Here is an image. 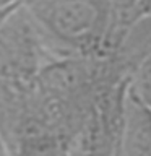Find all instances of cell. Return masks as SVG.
<instances>
[{"instance_id":"obj_1","label":"cell","mask_w":151,"mask_h":156,"mask_svg":"<svg viewBox=\"0 0 151 156\" xmlns=\"http://www.w3.org/2000/svg\"><path fill=\"white\" fill-rule=\"evenodd\" d=\"M47 51L68 55H106L112 37L111 0H26L23 3Z\"/></svg>"},{"instance_id":"obj_2","label":"cell","mask_w":151,"mask_h":156,"mask_svg":"<svg viewBox=\"0 0 151 156\" xmlns=\"http://www.w3.org/2000/svg\"><path fill=\"white\" fill-rule=\"evenodd\" d=\"M47 47L24 5L12 8L0 20V88L28 93L46 65Z\"/></svg>"},{"instance_id":"obj_3","label":"cell","mask_w":151,"mask_h":156,"mask_svg":"<svg viewBox=\"0 0 151 156\" xmlns=\"http://www.w3.org/2000/svg\"><path fill=\"white\" fill-rule=\"evenodd\" d=\"M114 156H151V109L127 90Z\"/></svg>"},{"instance_id":"obj_4","label":"cell","mask_w":151,"mask_h":156,"mask_svg":"<svg viewBox=\"0 0 151 156\" xmlns=\"http://www.w3.org/2000/svg\"><path fill=\"white\" fill-rule=\"evenodd\" d=\"M127 90L140 102L151 109V47L135 63L128 76Z\"/></svg>"},{"instance_id":"obj_5","label":"cell","mask_w":151,"mask_h":156,"mask_svg":"<svg viewBox=\"0 0 151 156\" xmlns=\"http://www.w3.org/2000/svg\"><path fill=\"white\" fill-rule=\"evenodd\" d=\"M0 156H5V153H3V146H2V141H0Z\"/></svg>"}]
</instances>
